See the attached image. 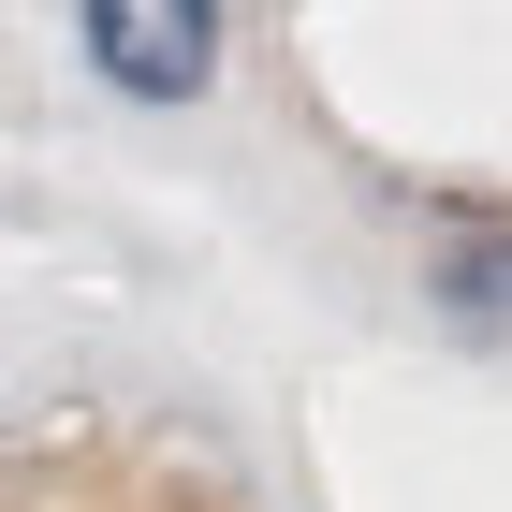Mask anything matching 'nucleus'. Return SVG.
Listing matches in <instances>:
<instances>
[{
    "instance_id": "f257e3e1",
    "label": "nucleus",
    "mask_w": 512,
    "mask_h": 512,
    "mask_svg": "<svg viewBox=\"0 0 512 512\" xmlns=\"http://www.w3.org/2000/svg\"><path fill=\"white\" fill-rule=\"evenodd\" d=\"M74 44H88V74L132 88V103H191V88L220 74V15H205V0H88Z\"/></svg>"
},
{
    "instance_id": "f03ea898",
    "label": "nucleus",
    "mask_w": 512,
    "mask_h": 512,
    "mask_svg": "<svg viewBox=\"0 0 512 512\" xmlns=\"http://www.w3.org/2000/svg\"><path fill=\"white\" fill-rule=\"evenodd\" d=\"M425 308H439V337H469V352H512V220H469V235H439Z\"/></svg>"
}]
</instances>
